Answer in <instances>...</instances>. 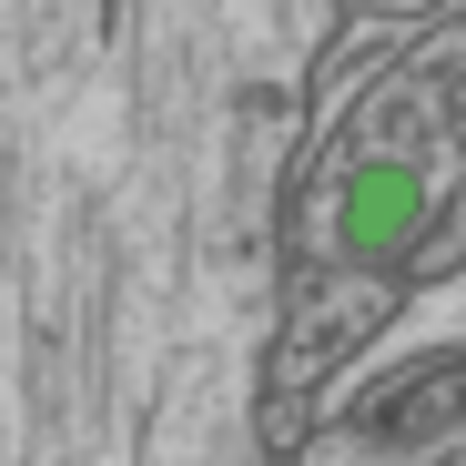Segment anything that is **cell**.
Returning a JSON list of instances; mask_svg holds the SVG:
<instances>
[{
	"instance_id": "1",
	"label": "cell",
	"mask_w": 466,
	"mask_h": 466,
	"mask_svg": "<svg viewBox=\"0 0 466 466\" xmlns=\"http://www.w3.org/2000/svg\"><path fill=\"white\" fill-rule=\"evenodd\" d=\"M426 223H436V183H426V163H406V152L355 163L335 183V213H325V233H335L345 264H396Z\"/></svg>"
}]
</instances>
